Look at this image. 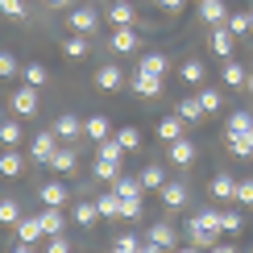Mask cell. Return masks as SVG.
Returning <instances> with one entry per match:
<instances>
[{
    "mask_svg": "<svg viewBox=\"0 0 253 253\" xmlns=\"http://www.w3.org/2000/svg\"><path fill=\"white\" fill-rule=\"evenodd\" d=\"M220 212L216 208H204V212H195L191 220H187V241H191L195 249H216L220 245Z\"/></svg>",
    "mask_w": 253,
    "mask_h": 253,
    "instance_id": "6da1fadb",
    "label": "cell"
},
{
    "mask_svg": "<svg viewBox=\"0 0 253 253\" xmlns=\"http://www.w3.org/2000/svg\"><path fill=\"white\" fill-rule=\"evenodd\" d=\"M58 141H62V137H58L54 129L34 133V137H29V158L42 162V166H50V162H54V154H58Z\"/></svg>",
    "mask_w": 253,
    "mask_h": 253,
    "instance_id": "7a4b0ae2",
    "label": "cell"
},
{
    "mask_svg": "<svg viewBox=\"0 0 253 253\" xmlns=\"http://www.w3.org/2000/svg\"><path fill=\"white\" fill-rule=\"evenodd\" d=\"M174 245H178V233L166 220H158L150 233H145V253H162V249H174Z\"/></svg>",
    "mask_w": 253,
    "mask_h": 253,
    "instance_id": "3957f363",
    "label": "cell"
},
{
    "mask_svg": "<svg viewBox=\"0 0 253 253\" xmlns=\"http://www.w3.org/2000/svg\"><path fill=\"white\" fill-rule=\"evenodd\" d=\"M112 54H133L137 46H141V38H137L133 25H112V38H108Z\"/></svg>",
    "mask_w": 253,
    "mask_h": 253,
    "instance_id": "277c9868",
    "label": "cell"
},
{
    "mask_svg": "<svg viewBox=\"0 0 253 253\" xmlns=\"http://www.w3.org/2000/svg\"><path fill=\"white\" fill-rule=\"evenodd\" d=\"M233 42H237V34L228 25H212L208 29V46H212V54H220V58H233Z\"/></svg>",
    "mask_w": 253,
    "mask_h": 253,
    "instance_id": "5b68a950",
    "label": "cell"
},
{
    "mask_svg": "<svg viewBox=\"0 0 253 253\" xmlns=\"http://www.w3.org/2000/svg\"><path fill=\"white\" fill-rule=\"evenodd\" d=\"M67 25L75 29V34H91V29L100 25V13H96L91 4H83V8H71V13H67Z\"/></svg>",
    "mask_w": 253,
    "mask_h": 253,
    "instance_id": "8992f818",
    "label": "cell"
},
{
    "mask_svg": "<svg viewBox=\"0 0 253 253\" xmlns=\"http://www.w3.org/2000/svg\"><path fill=\"white\" fill-rule=\"evenodd\" d=\"M129 87H133L141 100H154L158 91H162V75H150V71H141V67H137V75L129 79Z\"/></svg>",
    "mask_w": 253,
    "mask_h": 253,
    "instance_id": "52a82bcc",
    "label": "cell"
},
{
    "mask_svg": "<svg viewBox=\"0 0 253 253\" xmlns=\"http://www.w3.org/2000/svg\"><path fill=\"white\" fill-rule=\"evenodd\" d=\"M13 112H17V117H34V112H38V87H34V83H25V87L13 91Z\"/></svg>",
    "mask_w": 253,
    "mask_h": 253,
    "instance_id": "ba28073f",
    "label": "cell"
},
{
    "mask_svg": "<svg viewBox=\"0 0 253 253\" xmlns=\"http://www.w3.org/2000/svg\"><path fill=\"white\" fill-rule=\"evenodd\" d=\"M96 87H100V91H121V87H125V75H121L117 62H104V67L96 71Z\"/></svg>",
    "mask_w": 253,
    "mask_h": 253,
    "instance_id": "9c48e42d",
    "label": "cell"
},
{
    "mask_svg": "<svg viewBox=\"0 0 253 253\" xmlns=\"http://www.w3.org/2000/svg\"><path fill=\"white\" fill-rule=\"evenodd\" d=\"M67 199H71L67 183H58V178H50V183H42V204H46V208H62Z\"/></svg>",
    "mask_w": 253,
    "mask_h": 253,
    "instance_id": "30bf717a",
    "label": "cell"
},
{
    "mask_svg": "<svg viewBox=\"0 0 253 253\" xmlns=\"http://www.w3.org/2000/svg\"><path fill=\"white\" fill-rule=\"evenodd\" d=\"M21 170H25V158L17 154V145H4V154H0V174L4 178H21Z\"/></svg>",
    "mask_w": 253,
    "mask_h": 253,
    "instance_id": "8fae6325",
    "label": "cell"
},
{
    "mask_svg": "<svg viewBox=\"0 0 253 253\" xmlns=\"http://www.w3.org/2000/svg\"><path fill=\"white\" fill-rule=\"evenodd\" d=\"M121 162H125V158H108V154H96V166H91V174H96L100 183H112V178L121 174Z\"/></svg>",
    "mask_w": 253,
    "mask_h": 253,
    "instance_id": "7c38bea8",
    "label": "cell"
},
{
    "mask_svg": "<svg viewBox=\"0 0 253 253\" xmlns=\"http://www.w3.org/2000/svg\"><path fill=\"white\" fill-rule=\"evenodd\" d=\"M46 237V228H42V216H21L17 224V241H25V245H34V241Z\"/></svg>",
    "mask_w": 253,
    "mask_h": 253,
    "instance_id": "4fadbf2b",
    "label": "cell"
},
{
    "mask_svg": "<svg viewBox=\"0 0 253 253\" xmlns=\"http://www.w3.org/2000/svg\"><path fill=\"white\" fill-rule=\"evenodd\" d=\"M54 133L62 137V141H79V133H83V121L75 117V112H62V117L54 121Z\"/></svg>",
    "mask_w": 253,
    "mask_h": 253,
    "instance_id": "5bb4252c",
    "label": "cell"
},
{
    "mask_svg": "<svg viewBox=\"0 0 253 253\" xmlns=\"http://www.w3.org/2000/svg\"><path fill=\"white\" fill-rule=\"evenodd\" d=\"M224 17H228L224 0H199V21H208V29H212V25H224Z\"/></svg>",
    "mask_w": 253,
    "mask_h": 253,
    "instance_id": "9a60e30c",
    "label": "cell"
},
{
    "mask_svg": "<svg viewBox=\"0 0 253 253\" xmlns=\"http://www.w3.org/2000/svg\"><path fill=\"white\" fill-rule=\"evenodd\" d=\"M75 166H79V150H75V145H58V154H54V162H50V170L71 174Z\"/></svg>",
    "mask_w": 253,
    "mask_h": 253,
    "instance_id": "2e32d148",
    "label": "cell"
},
{
    "mask_svg": "<svg viewBox=\"0 0 253 253\" xmlns=\"http://www.w3.org/2000/svg\"><path fill=\"white\" fill-rule=\"evenodd\" d=\"M166 154H170V162H174V166H191V162H195V145L187 141V137H174Z\"/></svg>",
    "mask_w": 253,
    "mask_h": 253,
    "instance_id": "e0dca14e",
    "label": "cell"
},
{
    "mask_svg": "<svg viewBox=\"0 0 253 253\" xmlns=\"http://www.w3.org/2000/svg\"><path fill=\"white\" fill-rule=\"evenodd\" d=\"M71 220L87 228V224H96V220H100V208L91 204V199H75V208H71Z\"/></svg>",
    "mask_w": 253,
    "mask_h": 253,
    "instance_id": "ac0fdd59",
    "label": "cell"
},
{
    "mask_svg": "<svg viewBox=\"0 0 253 253\" xmlns=\"http://www.w3.org/2000/svg\"><path fill=\"white\" fill-rule=\"evenodd\" d=\"M178 117H183L187 125H199L208 112H204V104H199V96H187V100H178Z\"/></svg>",
    "mask_w": 253,
    "mask_h": 253,
    "instance_id": "d6986e66",
    "label": "cell"
},
{
    "mask_svg": "<svg viewBox=\"0 0 253 253\" xmlns=\"http://www.w3.org/2000/svg\"><path fill=\"white\" fill-rule=\"evenodd\" d=\"M158 195H162L166 208H183V204H187V187H183V183H170V178L162 183V191H158Z\"/></svg>",
    "mask_w": 253,
    "mask_h": 253,
    "instance_id": "ffe728a7",
    "label": "cell"
},
{
    "mask_svg": "<svg viewBox=\"0 0 253 253\" xmlns=\"http://www.w3.org/2000/svg\"><path fill=\"white\" fill-rule=\"evenodd\" d=\"M183 125H187V121L178 117V112H174V117H162V121H158V137H162V141L170 145L174 137H183Z\"/></svg>",
    "mask_w": 253,
    "mask_h": 253,
    "instance_id": "44dd1931",
    "label": "cell"
},
{
    "mask_svg": "<svg viewBox=\"0 0 253 253\" xmlns=\"http://www.w3.org/2000/svg\"><path fill=\"white\" fill-rule=\"evenodd\" d=\"M96 208H100V220H121V195L117 191H104L96 199Z\"/></svg>",
    "mask_w": 253,
    "mask_h": 253,
    "instance_id": "7402d4cb",
    "label": "cell"
},
{
    "mask_svg": "<svg viewBox=\"0 0 253 253\" xmlns=\"http://www.w3.org/2000/svg\"><path fill=\"white\" fill-rule=\"evenodd\" d=\"M83 133H87L91 141H104V137H112V121L108 117H87L83 121Z\"/></svg>",
    "mask_w": 253,
    "mask_h": 253,
    "instance_id": "603a6c76",
    "label": "cell"
},
{
    "mask_svg": "<svg viewBox=\"0 0 253 253\" xmlns=\"http://www.w3.org/2000/svg\"><path fill=\"white\" fill-rule=\"evenodd\" d=\"M42 228H46V237L50 233H62V228H67V216H62V208H42Z\"/></svg>",
    "mask_w": 253,
    "mask_h": 253,
    "instance_id": "cb8c5ba5",
    "label": "cell"
},
{
    "mask_svg": "<svg viewBox=\"0 0 253 253\" xmlns=\"http://www.w3.org/2000/svg\"><path fill=\"white\" fill-rule=\"evenodd\" d=\"M220 228H224L228 237H237L241 228H245V216H241V204H237V208H224V212H220Z\"/></svg>",
    "mask_w": 253,
    "mask_h": 253,
    "instance_id": "d4e9b609",
    "label": "cell"
},
{
    "mask_svg": "<svg viewBox=\"0 0 253 253\" xmlns=\"http://www.w3.org/2000/svg\"><path fill=\"white\" fill-rule=\"evenodd\" d=\"M133 4H129V0H112V4H108V21H112V25H133Z\"/></svg>",
    "mask_w": 253,
    "mask_h": 253,
    "instance_id": "484cf974",
    "label": "cell"
},
{
    "mask_svg": "<svg viewBox=\"0 0 253 253\" xmlns=\"http://www.w3.org/2000/svg\"><path fill=\"white\" fill-rule=\"evenodd\" d=\"M62 54H67V58H75V62H83V58L91 54V50H87V34L67 38V42H62Z\"/></svg>",
    "mask_w": 253,
    "mask_h": 253,
    "instance_id": "4316f807",
    "label": "cell"
},
{
    "mask_svg": "<svg viewBox=\"0 0 253 253\" xmlns=\"http://www.w3.org/2000/svg\"><path fill=\"white\" fill-rule=\"evenodd\" d=\"M137 178H141V191H162V183H166V170H162V166H145V170L137 174Z\"/></svg>",
    "mask_w": 253,
    "mask_h": 253,
    "instance_id": "83f0119b",
    "label": "cell"
},
{
    "mask_svg": "<svg viewBox=\"0 0 253 253\" xmlns=\"http://www.w3.org/2000/svg\"><path fill=\"white\" fill-rule=\"evenodd\" d=\"M233 191H237V178H233V174H216V178H212V199H224V204H228Z\"/></svg>",
    "mask_w": 253,
    "mask_h": 253,
    "instance_id": "f1b7e54d",
    "label": "cell"
},
{
    "mask_svg": "<svg viewBox=\"0 0 253 253\" xmlns=\"http://www.w3.org/2000/svg\"><path fill=\"white\" fill-rule=\"evenodd\" d=\"M0 224H8V228H17L21 224V204H17V199H0Z\"/></svg>",
    "mask_w": 253,
    "mask_h": 253,
    "instance_id": "f546056e",
    "label": "cell"
},
{
    "mask_svg": "<svg viewBox=\"0 0 253 253\" xmlns=\"http://www.w3.org/2000/svg\"><path fill=\"white\" fill-rule=\"evenodd\" d=\"M112 191H117V195H145L141 191V178H133V174H117V178H112Z\"/></svg>",
    "mask_w": 253,
    "mask_h": 253,
    "instance_id": "4dcf8cb0",
    "label": "cell"
},
{
    "mask_svg": "<svg viewBox=\"0 0 253 253\" xmlns=\"http://www.w3.org/2000/svg\"><path fill=\"white\" fill-rule=\"evenodd\" d=\"M228 150H233V158H253L249 133H228Z\"/></svg>",
    "mask_w": 253,
    "mask_h": 253,
    "instance_id": "1f68e13d",
    "label": "cell"
},
{
    "mask_svg": "<svg viewBox=\"0 0 253 253\" xmlns=\"http://www.w3.org/2000/svg\"><path fill=\"white\" fill-rule=\"evenodd\" d=\"M166 67H170V62H166L162 50H150V54L141 58V71H150V75H166Z\"/></svg>",
    "mask_w": 253,
    "mask_h": 253,
    "instance_id": "d6a6232c",
    "label": "cell"
},
{
    "mask_svg": "<svg viewBox=\"0 0 253 253\" xmlns=\"http://www.w3.org/2000/svg\"><path fill=\"white\" fill-rule=\"evenodd\" d=\"M224 83H228V87H245V83H249V75H245V67H241V62H233V58H228V62H224Z\"/></svg>",
    "mask_w": 253,
    "mask_h": 253,
    "instance_id": "836d02e7",
    "label": "cell"
},
{
    "mask_svg": "<svg viewBox=\"0 0 253 253\" xmlns=\"http://www.w3.org/2000/svg\"><path fill=\"white\" fill-rule=\"evenodd\" d=\"M21 121H0V145H21Z\"/></svg>",
    "mask_w": 253,
    "mask_h": 253,
    "instance_id": "e575fe53",
    "label": "cell"
},
{
    "mask_svg": "<svg viewBox=\"0 0 253 253\" xmlns=\"http://www.w3.org/2000/svg\"><path fill=\"white\" fill-rule=\"evenodd\" d=\"M0 13H4L8 21H25L29 17V4H25V0H0Z\"/></svg>",
    "mask_w": 253,
    "mask_h": 253,
    "instance_id": "d590c367",
    "label": "cell"
},
{
    "mask_svg": "<svg viewBox=\"0 0 253 253\" xmlns=\"http://www.w3.org/2000/svg\"><path fill=\"white\" fill-rule=\"evenodd\" d=\"M121 220H141V195H121Z\"/></svg>",
    "mask_w": 253,
    "mask_h": 253,
    "instance_id": "8d00e7d4",
    "label": "cell"
},
{
    "mask_svg": "<svg viewBox=\"0 0 253 253\" xmlns=\"http://www.w3.org/2000/svg\"><path fill=\"white\" fill-rule=\"evenodd\" d=\"M249 129H253V112L237 108L233 117H228V133H249Z\"/></svg>",
    "mask_w": 253,
    "mask_h": 253,
    "instance_id": "74e56055",
    "label": "cell"
},
{
    "mask_svg": "<svg viewBox=\"0 0 253 253\" xmlns=\"http://www.w3.org/2000/svg\"><path fill=\"white\" fill-rule=\"evenodd\" d=\"M224 25L241 38V34H249V29H253V21H249V13H228V17H224Z\"/></svg>",
    "mask_w": 253,
    "mask_h": 253,
    "instance_id": "f35d334b",
    "label": "cell"
},
{
    "mask_svg": "<svg viewBox=\"0 0 253 253\" xmlns=\"http://www.w3.org/2000/svg\"><path fill=\"white\" fill-rule=\"evenodd\" d=\"M233 204H241V208H253V178H241V183H237Z\"/></svg>",
    "mask_w": 253,
    "mask_h": 253,
    "instance_id": "ab89813d",
    "label": "cell"
},
{
    "mask_svg": "<svg viewBox=\"0 0 253 253\" xmlns=\"http://www.w3.org/2000/svg\"><path fill=\"white\" fill-rule=\"evenodd\" d=\"M21 71V62H17V54L13 50H0V79H13Z\"/></svg>",
    "mask_w": 253,
    "mask_h": 253,
    "instance_id": "60d3db41",
    "label": "cell"
},
{
    "mask_svg": "<svg viewBox=\"0 0 253 253\" xmlns=\"http://www.w3.org/2000/svg\"><path fill=\"white\" fill-rule=\"evenodd\" d=\"M112 249H117V253H137V249H145V241H141V237H133V233H125V237L112 241Z\"/></svg>",
    "mask_w": 253,
    "mask_h": 253,
    "instance_id": "b9f144b4",
    "label": "cell"
},
{
    "mask_svg": "<svg viewBox=\"0 0 253 253\" xmlns=\"http://www.w3.org/2000/svg\"><path fill=\"white\" fill-rule=\"evenodd\" d=\"M117 141L125 145V154H129V150H137V145H141V133H137L133 125H125V129H117Z\"/></svg>",
    "mask_w": 253,
    "mask_h": 253,
    "instance_id": "7bdbcfd3",
    "label": "cell"
},
{
    "mask_svg": "<svg viewBox=\"0 0 253 253\" xmlns=\"http://www.w3.org/2000/svg\"><path fill=\"white\" fill-rule=\"evenodd\" d=\"M204 75H208V71H204V62H199V58L183 62V79H187V83H204Z\"/></svg>",
    "mask_w": 253,
    "mask_h": 253,
    "instance_id": "ee69618b",
    "label": "cell"
},
{
    "mask_svg": "<svg viewBox=\"0 0 253 253\" xmlns=\"http://www.w3.org/2000/svg\"><path fill=\"white\" fill-rule=\"evenodd\" d=\"M46 79H50V71L42 67V62H29V67H25V83H34V87H42Z\"/></svg>",
    "mask_w": 253,
    "mask_h": 253,
    "instance_id": "f6af8a7d",
    "label": "cell"
},
{
    "mask_svg": "<svg viewBox=\"0 0 253 253\" xmlns=\"http://www.w3.org/2000/svg\"><path fill=\"white\" fill-rule=\"evenodd\" d=\"M195 96H199V104H204V112H220V91H212V87H199Z\"/></svg>",
    "mask_w": 253,
    "mask_h": 253,
    "instance_id": "bcb514c9",
    "label": "cell"
},
{
    "mask_svg": "<svg viewBox=\"0 0 253 253\" xmlns=\"http://www.w3.org/2000/svg\"><path fill=\"white\" fill-rule=\"evenodd\" d=\"M67 249H71L67 233H50V237H46V253H67Z\"/></svg>",
    "mask_w": 253,
    "mask_h": 253,
    "instance_id": "7dc6e473",
    "label": "cell"
},
{
    "mask_svg": "<svg viewBox=\"0 0 253 253\" xmlns=\"http://www.w3.org/2000/svg\"><path fill=\"white\" fill-rule=\"evenodd\" d=\"M183 4H187V0H158L162 13H183Z\"/></svg>",
    "mask_w": 253,
    "mask_h": 253,
    "instance_id": "c3c4849f",
    "label": "cell"
},
{
    "mask_svg": "<svg viewBox=\"0 0 253 253\" xmlns=\"http://www.w3.org/2000/svg\"><path fill=\"white\" fill-rule=\"evenodd\" d=\"M42 4H50V8H71L75 0H42Z\"/></svg>",
    "mask_w": 253,
    "mask_h": 253,
    "instance_id": "681fc988",
    "label": "cell"
},
{
    "mask_svg": "<svg viewBox=\"0 0 253 253\" xmlns=\"http://www.w3.org/2000/svg\"><path fill=\"white\" fill-rule=\"evenodd\" d=\"M245 87H249V96H253V75H249V83H245Z\"/></svg>",
    "mask_w": 253,
    "mask_h": 253,
    "instance_id": "f907efd6",
    "label": "cell"
},
{
    "mask_svg": "<svg viewBox=\"0 0 253 253\" xmlns=\"http://www.w3.org/2000/svg\"><path fill=\"white\" fill-rule=\"evenodd\" d=\"M249 21H253V8H249Z\"/></svg>",
    "mask_w": 253,
    "mask_h": 253,
    "instance_id": "816d5d0a",
    "label": "cell"
},
{
    "mask_svg": "<svg viewBox=\"0 0 253 253\" xmlns=\"http://www.w3.org/2000/svg\"><path fill=\"white\" fill-rule=\"evenodd\" d=\"M249 141H253V129H249Z\"/></svg>",
    "mask_w": 253,
    "mask_h": 253,
    "instance_id": "f5cc1de1",
    "label": "cell"
}]
</instances>
